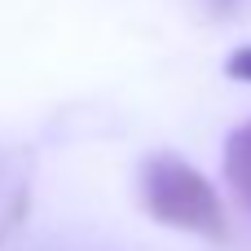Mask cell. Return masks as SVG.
Listing matches in <instances>:
<instances>
[{
	"instance_id": "cell-1",
	"label": "cell",
	"mask_w": 251,
	"mask_h": 251,
	"mask_svg": "<svg viewBox=\"0 0 251 251\" xmlns=\"http://www.w3.org/2000/svg\"><path fill=\"white\" fill-rule=\"evenodd\" d=\"M141 207L181 234H199V238H225V207L216 185L185 159L172 154H154L141 168Z\"/></svg>"
},
{
	"instance_id": "cell-3",
	"label": "cell",
	"mask_w": 251,
	"mask_h": 251,
	"mask_svg": "<svg viewBox=\"0 0 251 251\" xmlns=\"http://www.w3.org/2000/svg\"><path fill=\"white\" fill-rule=\"evenodd\" d=\"M225 71H229L234 79H243V84H251V44H243V49H234V53H229Z\"/></svg>"
},
{
	"instance_id": "cell-2",
	"label": "cell",
	"mask_w": 251,
	"mask_h": 251,
	"mask_svg": "<svg viewBox=\"0 0 251 251\" xmlns=\"http://www.w3.org/2000/svg\"><path fill=\"white\" fill-rule=\"evenodd\" d=\"M225 181L234 185V194L251 207V119L243 128H234L229 141H225Z\"/></svg>"
}]
</instances>
